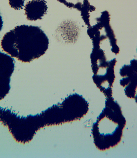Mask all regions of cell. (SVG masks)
<instances>
[{"label":"cell","mask_w":137,"mask_h":158,"mask_svg":"<svg viewBox=\"0 0 137 158\" xmlns=\"http://www.w3.org/2000/svg\"><path fill=\"white\" fill-rule=\"evenodd\" d=\"M126 124L120 106L112 97L107 98L104 108L93 129L97 148L105 151L118 145L122 140Z\"/></svg>","instance_id":"cell-1"},{"label":"cell","mask_w":137,"mask_h":158,"mask_svg":"<svg viewBox=\"0 0 137 158\" xmlns=\"http://www.w3.org/2000/svg\"><path fill=\"white\" fill-rule=\"evenodd\" d=\"M14 31L17 59L24 63H29L45 54L49 40L39 27L22 25L15 27Z\"/></svg>","instance_id":"cell-2"},{"label":"cell","mask_w":137,"mask_h":158,"mask_svg":"<svg viewBox=\"0 0 137 158\" xmlns=\"http://www.w3.org/2000/svg\"><path fill=\"white\" fill-rule=\"evenodd\" d=\"M0 123L7 127L14 140L26 144L32 140L41 128L37 115L20 116L8 109L0 106Z\"/></svg>","instance_id":"cell-3"},{"label":"cell","mask_w":137,"mask_h":158,"mask_svg":"<svg viewBox=\"0 0 137 158\" xmlns=\"http://www.w3.org/2000/svg\"><path fill=\"white\" fill-rule=\"evenodd\" d=\"M48 6L44 0H32L27 2L25 7V14L28 20L41 19L47 13Z\"/></svg>","instance_id":"cell-4"},{"label":"cell","mask_w":137,"mask_h":158,"mask_svg":"<svg viewBox=\"0 0 137 158\" xmlns=\"http://www.w3.org/2000/svg\"><path fill=\"white\" fill-rule=\"evenodd\" d=\"M14 66L15 61L14 58L0 52V75L11 78Z\"/></svg>","instance_id":"cell-5"},{"label":"cell","mask_w":137,"mask_h":158,"mask_svg":"<svg viewBox=\"0 0 137 158\" xmlns=\"http://www.w3.org/2000/svg\"><path fill=\"white\" fill-rule=\"evenodd\" d=\"M119 83L124 88L126 96L130 99H134L137 89V73L122 78Z\"/></svg>","instance_id":"cell-6"},{"label":"cell","mask_w":137,"mask_h":158,"mask_svg":"<svg viewBox=\"0 0 137 158\" xmlns=\"http://www.w3.org/2000/svg\"><path fill=\"white\" fill-rule=\"evenodd\" d=\"M1 47L2 50L13 58H17L18 53L15 48L14 31L13 30L6 33L1 41Z\"/></svg>","instance_id":"cell-7"},{"label":"cell","mask_w":137,"mask_h":158,"mask_svg":"<svg viewBox=\"0 0 137 158\" xmlns=\"http://www.w3.org/2000/svg\"><path fill=\"white\" fill-rule=\"evenodd\" d=\"M135 73H137V60L135 59L130 61V64L122 66L119 70V75L122 78Z\"/></svg>","instance_id":"cell-8"},{"label":"cell","mask_w":137,"mask_h":158,"mask_svg":"<svg viewBox=\"0 0 137 158\" xmlns=\"http://www.w3.org/2000/svg\"><path fill=\"white\" fill-rule=\"evenodd\" d=\"M10 78L0 75V101L9 94L10 89Z\"/></svg>","instance_id":"cell-9"},{"label":"cell","mask_w":137,"mask_h":158,"mask_svg":"<svg viewBox=\"0 0 137 158\" xmlns=\"http://www.w3.org/2000/svg\"><path fill=\"white\" fill-rule=\"evenodd\" d=\"M61 3L64 4L69 8L77 9L81 11L85 4L88 2V0H57Z\"/></svg>","instance_id":"cell-10"},{"label":"cell","mask_w":137,"mask_h":158,"mask_svg":"<svg viewBox=\"0 0 137 158\" xmlns=\"http://www.w3.org/2000/svg\"><path fill=\"white\" fill-rule=\"evenodd\" d=\"M25 0H9V5L15 10H21L24 6Z\"/></svg>","instance_id":"cell-11"},{"label":"cell","mask_w":137,"mask_h":158,"mask_svg":"<svg viewBox=\"0 0 137 158\" xmlns=\"http://www.w3.org/2000/svg\"><path fill=\"white\" fill-rule=\"evenodd\" d=\"M3 22L2 21V18L0 14V31L2 30V27H3Z\"/></svg>","instance_id":"cell-12"},{"label":"cell","mask_w":137,"mask_h":158,"mask_svg":"<svg viewBox=\"0 0 137 158\" xmlns=\"http://www.w3.org/2000/svg\"><path fill=\"white\" fill-rule=\"evenodd\" d=\"M134 99H135V102H136V103L137 104V89L136 92V94H135V98H134Z\"/></svg>","instance_id":"cell-13"},{"label":"cell","mask_w":137,"mask_h":158,"mask_svg":"<svg viewBox=\"0 0 137 158\" xmlns=\"http://www.w3.org/2000/svg\"></svg>","instance_id":"cell-14"}]
</instances>
